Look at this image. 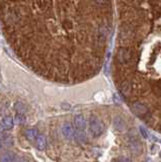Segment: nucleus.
<instances>
[{
    "mask_svg": "<svg viewBox=\"0 0 161 162\" xmlns=\"http://www.w3.org/2000/svg\"><path fill=\"white\" fill-rule=\"evenodd\" d=\"M62 133H63V135H64V137L67 139H73V137L75 136L74 130L72 128L71 124H69V123H65L64 125H63Z\"/></svg>",
    "mask_w": 161,
    "mask_h": 162,
    "instance_id": "nucleus-6",
    "label": "nucleus"
},
{
    "mask_svg": "<svg viewBox=\"0 0 161 162\" xmlns=\"http://www.w3.org/2000/svg\"><path fill=\"white\" fill-rule=\"evenodd\" d=\"M140 133L142 134V136H143L144 138H146V139H148V138L150 137V134H149V132H148L147 130L145 129L144 127H142V126L140 127Z\"/></svg>",
    "mask_w": 161,
    "mask_h": 162,
    "instance_id": "nucleus-16",
    "label": "nucleus"
},
{
    "mask_svg": "<svg viewBox=\"0 0 161 162\" xmlns=\"http://www.w3.org/2000/svg\"><path fill=\"white\" fill-rule=\"evenodd\" d=\"M116 59L121 64H127L131 60V53L127 49H120L116 54Z\"/></svg>",
    "mask_w": 161,
    "mask_h": 162,
    "instance_id": "nucleus-2",
    "label": "nucleus"
},
{
    "mask_svg": "<svg viewBox=\"0 0 161 162\" xmlns=\"http://www.w3.org/2000/svg\"><path fill=\"white\" fill-rule=\"evenodd\" d=\"M97 3H99V4H105V3L107 1V0H95Z\"/></svg>",
    "mask_w": 161,
    "mask_h": 162,
    "instance_id": "nucleus-19",
    "label": "nucleus"
},
{
    "mask_svg": "<svg viewBox=\"0 0 161 162\" xmlns=\"http://www.w3.org/2000/svg\"><path fill=\"white\" fill-rule=\"evenodd\" d=\"M154 92L156 93V95H158V96H161V81L157 82L155 84V86H154Z\"/></svg>",
    "mask_w": 161,
    "mask_h": 162,
    "instance_id": "nucleus-15",
    "label": "nucleus"
},
{
    "mask_svg": "<svg viewBox=\"0 0 161 162\" xmlns=\"http://www.w3.org/2000/svg\"><path fill=\"white\" fill-rule=\"evenodd\" d=\"M3 148V145H2V143H1V140H0V150Z\"/></svg>",
    "mask_w": 161,
    "mask_h": 162,
    "instance_id": "nucleus-20",
    "label": "nucleus"
},
{
    "mask_svg": "<svg viewBox=\"0 0 161 162\" xmlns=\"http://www.w3.org/2000/svg\"><path fill=\"white\" fill-rule=\"evenodd\" d=\"M15 160H16V157H15V155L12 153H5V154L1 155V157H0V161L1 162L15 161Z\"/></svg>",
    "mask_w": 161,
    "mask_h": 162,
    "instance_id": "nucleus-12",
    "label": "nucleus"
},
{
    "mask_svg": "<svg viewBox=\"0 0 161 162\" xmlns=\"http://www.w3.org/2000/svg\"><path fill=\"white\" fill-rule=\"evenodd\" d=\"M160 157H161V152H160Z\"/></svg>",
    "mask_w": 161,
    "mask_h": 162,
    "instance_id": "nucleus-21",
    "label": "nucleus"
},
{
    "mask_svg": "<svg viewBox=\"0 0 161 162\" xmlns=\"http://www.w3.org/2000/svg\"><path fill=\"white\" fill-rule=\"evenodd\" d=\"M36 146L39 150H44L47 146V140L44 136L39 135L36 139Z\"/></svg>",
    "mask_w": 161,
    "mask_h": 162,
    "instance_id": "nucleus-9",
    "label": "nucleus"
},
{
    "mask_svg": "<svg viewBox=\"0 0 161 162\" xmlns=\"http://www.w3.org/2000/svg\"><path fill=\"white\" fill-rule=\"evenodd\" d=\"M133 110L136 115L140 116V117L146 116L148 112H149V110H148V107L142 103H135L133 104Z\"/></svg>",
    "mask_w": 161,
    "mask_h": 162,
    "instance_id": "nucleus-3",
    "label": "nucleus"
},
{
    "mask_svg": "<svg viewBox=\"0 0 161 162\" xmlns=\"http://www.w3.org/2000/svg\"><path fill=\"white\" fill-rule=\"evenodd\" d=\"M119 161H131L130 158H125V157H122V158H120Z\"/></svg>",
    "mask_w": 161,
    "mask_h": 162,
    "instance_id": "nucleus-18",
    "label": "nucleus"
},
{
    "mask_svg": "<svg viewBox=\"0 0 161 162\" xmlns=\"http://www.w3.org/2000/svg\"><path fill=\"white\" fill-rule=\"evenodd\" d=\"M24 136H26V138L28 141H34L38 136H39V134H38V131L36 129H28L24 133Z\"/></svg>",
    "mask_w": 161,
    "mask_h": 162,
    "instance_id": "nucleus-10",
    "label": "nucleus"
},
{
    "mask_svg": "<svg viewBox=\"0 0 161 162\" xmlns=\"http://www.w3.org/2000/svg\"><path fill=\"white\" fill-rule=\"evenodd\" d=\"M0 125H1V128L3 130H5V131H9V130H11L12 128H13L14 121L10 116H6L1 120Z\"/></svg>",
    "mask_w": 161,
    "mask_h": 162,
    "instance_id": "nucleus-5",
    "label": "nucleus"
},
{
    "mask_svg": "<svg viewBox=\"0 0 161 162\" xmlns=\"http://www.w3.org/2000/svg\"><path fill=\"white\" fill-rule=\"evenodd\" d=\"M74 125L78 130L84 131L86 129V120L82 115H77L74 117Z\"/></svg>",
    "mask_w": 161,
    "mask_h": 162,
    "instance_id": "nucleus-7",
    "label": "nucleus"
},
{
    "mask_svg": "<svg viewBox=\"0 0 161 162\" xmlns=\"http://www.w3.org/2000/svg\"><path fill=\"white\" fill-rule=\"evenodd\" d=\"M129 147H130L131 152H132V153H134V154H139L142 151L141 143L139 142L136 138L131 139L130 143H129Z\"/></svg>",
    "mask_w": 161,
    "mask_h": 162,
    "instance_id": "nucleus-8",
    "label": "nucleus"
},
{
    "mask_svg": "<svg viewBox=\"0 0 161 162\" xmlns=\"http://www.w3.org/2000/svg\"><path fill=\"white\" fill-rule=\"evenodd\" d=\"M113 128H115L118 132L125 131L126 128H127L126 121L123 119L122 117H120V116L115 117H113Z\"/></svg>",
    "mask_w": 161,
    "mask_h": 162,
    "instance_id": "nucleus-4",
    "label": "nucleus"
},
{
    "mask_svg": "<svg viewBox=\"0 0 161 162\" xmlns=\"http://www.w3.org/2000/svg\"><path fill=\"white\" fill-rule=\"evenodd\" d=\"M26 122V117L23 115V113H18L16 116H15V123L18 124V125H23V124Z\"/></svg>",
    "mask_w": 161,
    "mask_h": 162,
    "instance_id": "nucleus-13",
    "label": "nucleus"
},
{
    "mask_svg": "<svg viewBox=\"0 0 161 162\" xmlns=\"http://www.w3.org/2000/svg\"><path fill=\"white\" fill-rule=\"evenodd\" d=\"M121 91H122L123 95H125V96H128V95L130 94V92H131V85H130V83H129L128 81H125L124 83L122 84Z\"/></svg>",
    "mask_w": 161,
    "mask_h": 162,
    "instance_id": "nucleus-11",
    "label": "nucleus"
},
{
    "mask_svg": "<svg viewBox=\"0 0 161 162\" xmlns=\"http://www.w3.org/2000/svg\"><path fill=\"white\" fill-rule=\"evenodd\" d=\"M89 129L94 137H99L105 133V124L95 116H92L89 120Z\"/></svg>",
    "mask_w": 161,
    "mask_h": 162,
    "instance_id": "nucleus-1",
    "label": "nucleus"
},
{
    "mask_svg": "<svg viewBox=\"0 0 161 162\" xmlns=\"http://www.w3.org/2000/svg\"><path fill=\"white\" fill-rule=\"evenodd\" d=\"M6 138H7V134L6 133H4L2 131V130H0V140H6Z\"/></svg>",
    "mask_w": 161,
    "mask_h": 162,
    "instance_id": "nucleus-17",
    "label": "nucleus"
},
{
    "mask_svg": "<svg viewBox=\"0 0 161 162\" xmlns=\"http://www.w3.org/2000/svg\"><path fill=\"white\" fill-rule=\"evenodd\" d=\"M14 109L17 110V113H23L24 112H26V109H24L23 104L21 103H16L14 104Z\"/></svg>",
    "mask_w": 161,
    "mask_h": 162,
    "instance_id": "nucleus-14",
    "label": "nucleus"
}]
</instances>
